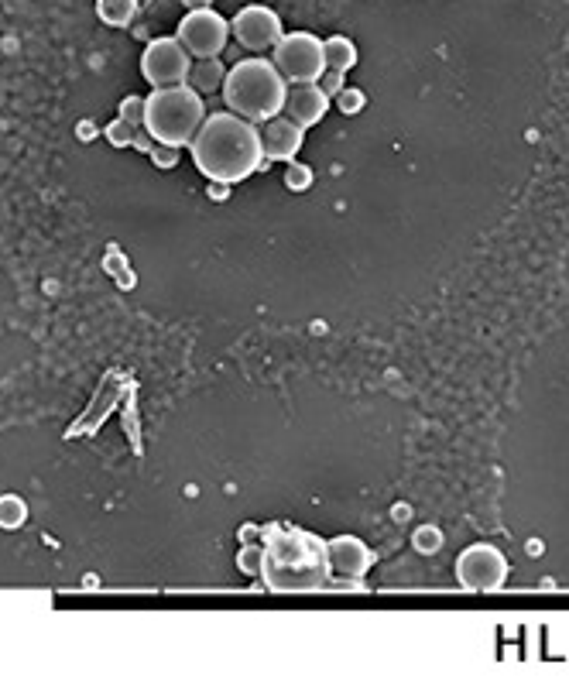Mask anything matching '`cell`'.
I'll list each match as a JSON object with an SVG mask.
<instances>
[{
	"mask_svg": "<svg viewBox=\"0 0 569 696\" xmlns=\"http://www.w3.org/2000/svg\"><path fill=\"white\" fill-rule=\"evenodd\" d=\"M261 580L275 594L326 590V583H330L326 542L288 522L261 528Z\"/></svg>",
	"mask_w": 569,
	"mask_h": 696,
	"instance_id": "6da1fadb",
	"label": "cell"
},
{
	"mask_svg": "<svg viewBox=\"0 0 569 696\" xmlns=\"http://www.w3.org/2000/svg\"><path fill=\"white\" fill-rule=\"evenodd\" d=\"M192 162L216 186H237L264 168L261 131L251 120L220 110L203 120V127L192 138Z\"/></svg>",
	"mask_w": 569,
	"mask_h": 696,
	"instance_id": "7a4b0ae2",
	"label": "cell"
},
{
	"mask_svg": "<svg viewBox=\"0 0 569 696\" xmlns=\"http://www.w3.org/2000/svg\"><path fill=\"white\" fill-rule=\"evenodd\" d=\"M220 93L230 114L251 120V124H268L271 117L285 110L288 83L275 69V62L254 55V59H240L227 69Z\"/></svg>",
	"mask_w": 569,
	"mask_h": 696,
	"instance_id": "3957f363",
	"label": "cell"
},
{
	"mask_svg": "<svg viewBox=\"0 0 569 696\" xmlns=\"http://www.w3.org/2000/svg\"><path fill=\"white\" fill-rule=\"evenodd\" d=\"M206 120L203 96L192 86H162L144 100V131L151 134L158 144L168 148H182L192 144L196 131Z\"/></svg>",
	"mask_w": 569,
	"mask_h": 696,
	"instance_id": "277c9868",
	"label": "cell"
},
{
	"mask_svg": "<svg viewBox=\"0 0 569 696\" xmlns=\"http://www.w3.org/2000/svg\"><path fill=\"white\" fill-rule=\"evenodd\" d=\"M271 62L285 76L288 86L319 83V76L326 72L323 38H316L312 31H288V35H282V42L271 48Z\"/></svg>",
	"mask_w": 569,
	"mask_h": 696,
	"instance_id": "5b68a950",
	"label": "cell"
},
{
	"mask_svg": "<svg viewBox=\"0 0 569 696\" xmlns=\"http://www.w3.org/2000/svg\"><path fill=\"white\" fill-rule=\"evenodd\" d=\"M175 38L186 45L192 59H216L230 42V24L213 7H199V11H189L179 21V35Z\"/></svg>",
	"mask_w": 569,
	"mask_h": 696,
	"instance_id": "8992f818",
	"label": "cell"
},
{
	"mask_svg": "<svg viewBox=\"0 0 569 696\" xmlns=\"http://www.w3.org/2000/svg\"><path fill=\"white\" fill-rule=\"evenodd\" d=\"M189 69H192V55L186 52V45L179 38H155L141 55V72L155 90H162V86H182L189 79Z\"/></svg>",
	"mask_w": 569,
	"mask_h": 696,
	"instance_id": "52a82bcc",
	"label": "cell"
},
{
	"mask_svg": "<svg viewBox=\"0 0 569 696\" xmlns=\"http://www.w3.org/2000/svg\"><path fill=\"white\" fill-rule=\"evenodd\" d=\"M508 559H504L501 549L494 546H470L460 552L456 559V576L467 590H480V594H491V590H501L504 580H508Z\"/></svg>",
	"mask_w": 569,
	"mask_h": 696,
	"instance_id": "ba28073f",
	"label": "cell"
},
{
	"mask_svg": "<svg viewBox=\"0 0 569 696\" xmlns=\"http://www.w3.org/2000/svg\"><path fill=\"white\" fill-rule=\"evenodd\" d=\"M230 31H234L240 48H247V52H268V48H275L285 35L282 18H278L271 7H261V4L244 7L234 18V24H230Z\"/></svg>",
	"mask_w": 569,
	"mask_h": 696,
	"instance_id": "9c48e42d",
	"label": "cell"
},
{
	"mask_svg": "<svg viewBox=\"0 0 569 696\" xmlns=\"http://www.w3.org/2000/svg\"><path fill=\"white\" fill-rule=\"evenodd\" d=\"M326 563H330V583H364L367 570L374 566V552L357 535H340L326 542Z\"/></svg>",
	"mask_w": 569,
	"mask_h": 696,
	"instance_id": "30bf717a",
	"label": "cell"
},
{
	"mask_svg": "<svg viewBox=\"0 0 569 696\" xmlns=\"http://www.w3.org/2000/svg\"><path fill=\"white\" fill-rule=\"evenodd\" d=\"M302 141H306V127H299L295 120H288L285 114L271 117L261 131V144H264V162H292L299 155Z\"/></svg>",
	"mask_w": 569,
	"mask_h": 696,
	"instance_id": "8fae6325",
	"label": "cell"
},
{
	"mask_svg": "<svg viewBox=\"0 0 569 696\" xmlns=\"http://www.w3.org/2000/svg\"><path fill=\"white\" fill-rule=\"evenodd\" d=\"M326 110H330V96L323 93V86L319 83H295L288 86V96H285V110L282 114L288 120H295L299 127H316L319 120L326 117Z\"/></svg>",
	"mask_w": 569,
	"mask_h": 696,
	"instance_id": "7c38bea8",
	"label": "cell"
},
{
	"mask_svg": "<svg viewBox=\"0 0 569 696\" xmlns=\"http://www.w3.org/2000/svg\"><path fill=\"white\" fill-rule=\"evenodd\" d=\"M223 79H227V66H223L220 55H216V59H196V62H192L186 86H192L199 96H210L216 90H223Z\"/></svg>",
	"mask_w": 569,
	"mask_h": 696,
	"instance_id": "4fadbf2b",
	"label": "cell"
},
{
	"mask_svg": "<svg viewBox=\"0 0 569 696\" xmlns=\"http://www.w3.org/2000/svg\"><path fill=\"white\" fill-rule=\"evenodd\" d=\"M323 55H326V69L343 72V76L357 66V48L350 38H343V35L323 38Z\"/></svg>",
	"mask_w": 569,
	"mask_h": 696,
	"instance_id": "5bb4252c",
	"label": "cell"
},
{
	"mask_svg": "<svg viewBox=\"0 0 569 696\" xmlns=\"http://www.w3.org/2000/svg\"><path fill=\"white\" fill-rule=\"evenodd\" d=\"M96 14L110 28H127L138 14V0H96Z\"/></svg>",
	"mask_w": 569,
	"mask_h": 696,
	"instance_id": "9a60e30c",
	"label": "cell"
},
{
	"mask_svg": "<svg viewBox=\"0 0 569 696\" xmlns=\"http://www.w3.org/2000/svg\"><path fill=\"white\" fill-rule=\"evenodd\" d=\"M237 566L247 576H261V542H258V546H254V542H247V546L240 549V556H237Z\"/></svg>",
	"mask_w": 569,
	"mask_h": 696,
	"instance_id": "2e32d148",
	"label": "cell"
},
{
	"mask_svg": "<svg viewBox=\"0 0 569 696\" xmlns=\"http://www.w3.org/2000/svg\"><path fill=\"white\" fill-rule=\"evenodd\" d=\"M285 186L292 192H302L312 186V168L299 165V162H288V172H285Z\"/></svg>",
	"mask_w": 569,
	"mask_h": 696,
	"instance_id": "e0dca14e",
	"label": "cell"
},
{
	"mask_svg": "<svg viewBox=\"0 0 569 696\" xmlns=\"http://www.w3.org/2000/svg\"><path fill=\"white\" fill-rule=\"evenodd\" d=\"M24 522V504L18 498H0V525L18 528Z\"/></svg>",
	"mask_w": 569,
	"mask_h": 696,
	"instance_id": "ac0fdd59",
	"label": "cell"
},
{
	"mask_svg": "<svg viewBox=\"0 0 569 696\" xmlns=\"http://www.w3.org/2000/svg\"><path fill=\"white\" fill-rule=\"evenodd\" d=\"M120 120H127L131 127H144V96H127L120 103Z\"/></svg>",
	"mask_w": 569,
	"mask_h": 696,
	"instance_id": "d6986e66",
	"label": "cell"
},
{
	"mask_svg": "<svg viewBox=\"0 0 569 696\" xmlns=\"http://www.w3.org/2000/svg\"><path fill=\"white\" fill-rule=\"evenodd\" d=\"M134 131H138V127H131L127 124V120H114V124L107 127V141L114 144V148H124V144H131L134 141Z\"/></svg>",
	"mask_w": 569,
	"mask_h": 696,
	"instance_id": "ffe728a7",
	"label": "cell"
},
{
	"mask_svg": "<svg viewBox=\"0 0 569 696\" xmlns=\"http://www.w3.org/2000/svg\"><path fill=\"white\" fill-rule=\"evenodd\" d=\"M151 158H155L158 168H172V165H179V148H168V144H158L155 141V148H151Z\"/></svg>",
	"mask_w": 569,
	"mask_h": 696,
	"instance_id": "44dd1931",
	"label": "cell"
},
{
	"mask_svg": "<svg viewBox=\"0 0 569 696\" xmlns=\"http://www.w3.org/2000/svg\"><path fill=\"white\" fill-rule=\"evenodd\" d=\"M336 103H340L343 114H357V110L364 107V93H360V90H347V86H343V93L336 96Z\"/></svg>",
	"mask_w": 569,
	"mask_h": 696,
	"instance_id": "7402d4cb",
	"label": "cell"
},
{
	"mask_svg": "<svg viewBox=\"0 0 569 696\" xmlns=\"http://www.w3.org/2000/svg\"><path fill=\"white\" fill-rule=\"evenodd\" d=\"M319 86H323V93L330 96H340L343 93V72H333V69H326L323 76H319Z\"/></svg>",
	"mask_w": 569,
	"mask_h": 696,
	"instance_id": "603a6c76",
	"label": "cell"
},
{
	"mask_svg": "<svg viewBox=\"0 0 569 696\" xmlns=\"http://www.w3.org/2000/svg\"><path fill=\"white\" fill-rule=\"evenodd\" d=\"M134 148H138V151H148V155H151V148H155V138H151V134L148 131H141V127H138V131H134Z\"/></svg>",
	"mask_w": 569,
	"mask_h": 696,
	"instance_id": "cb8c5ba5",
	"label": "cell"
},
{
	"mask_svg": "<svg viewBox=\"0 0 569 696\" xmlns=\"http://www.w3.org/2000/svg\"><path fill=\"white\" fill-rule=\"evenodd\" d=\"M189 11H199V7H210V0H186Z\"/></svg>",
	"mask_w": 569,
	"mask_h": 696,
	"instance_id": "d4e9b609",
	"label": "cell"
}]
</instances>
